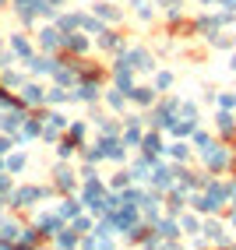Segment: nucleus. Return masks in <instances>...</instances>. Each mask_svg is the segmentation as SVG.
Wrapping results in <instances>:
<instances>
[{"label": "nucleus", "instance_id": "nucleus-2", "mask_svg": "<svg viewBox=\"0 0 236 250\" xmlns=\"http://www.w3.org/2000/svg\"><path fill=\"white\" fill-rule=\"evenodd\" d=\"M233 67H236V60H233Z\"/></svg>", "mask_w": 236, "mask_h": 250}, {"label": "nucleus", "instance_id": "nucleus-1", "mask_svg": "<svg viewBox=\"0 0 236 250\" xmlns=\"http://www.w3.org/2000/svg\"><path fill=\"white\" fill-rule=\"evenodd\" d=\"M226 4H236V0H226Z\"/></svg>", "mask_w": 236, "mask_h": 250}]
</instances>
